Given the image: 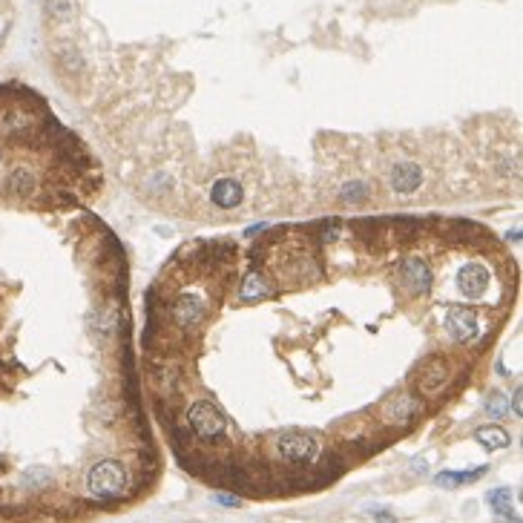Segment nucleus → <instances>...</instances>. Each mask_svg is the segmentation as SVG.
I'll use <instances>...</instances> for the list:
<instances>
[{
    "mask_svg": "<svg viewBox=\"0 0 523 523\" xmlns=\"http://www.w3.org/2000/svg\"><path fill=\"white\" fill-rule=\"evenodd\" d=\"M86 489L98 500H115L127 492V469L118 460H101L86 474Z\"/></svg>",
    "mask_w": 523,
    "mask_h": 523,
    "instance_id": "obj_1",
    "label": "nucleus"
},
{
    "mask_svg": "<svg viewBox=\"0 0 523 523\" xmlns=\"http://www.w3.org/2000/svg\"><path fill=\"white\" fill-rule=\"evenodd\" d=\"M187 423L196 431V437H201V440H219L222 434H225V428H228L225 414L216 409L210 400L193 403L190 411H187Z\"/></svg>",
    "mask_w": 523,
    "mask_h": 523,
    "instance_id": "obj_2",
    "label": "nucleus"
},
{
    "mask_svg": "<svg viewBox=\"0 0 523 523\" xmlns=\"http://www.w3.org/2000/svg\"><path fill=\"white\" fill-rule=\"evenodd\" d=\"M276 452L288 463H311L319 449H317V440L311 437V434H305V431H285L282 437L276 440Z\"/></svg>",
    "mask_w": 523,
    "mask_h": 523,
    "instance_id": "obj_3",
    "label": "nucleus"
},
{
    "mask_svg": "<svg viewBox=\"0 0 523 523\" xmlns=\"http://www.w3.org/2000/svg\"><path fill=\"white\" fill-rule=\"evenodd\" d=\"M170 314H172V322H176L179 331H196L207 317V305L196 293H182L176 302H172Z\"/></svg>",
    "mask_w": 523,
    "mask_h": 523,
    "instance_id": "obj_4",
    "label": "nucleus"
},
{
    "mask_svg": "<svg viewBox=\"0 0 523 523\" xmlns=\"http://www.w3.org/2000/svg\"><path fill=\"white\" fill-rule=\"evenodd\" d=\"M400 282H403V288H409L411 293L425 296V293L431 290L434 274H431V268H428L425 259L409 256V259H403V265H400Z\"/></svg>",
    "mask_w": 523,
    "mask_h": 523,
    "instance_id": "obj_5",
    "label": "nucleus"
},
{
    "mask_svg": "<svg viewBox=\"0 0 523 523\" xmlns=\"http://www.w3.org/2000/svg\"><path fill=\"white\" fill-rule=\"evenodd\" d=\"M446 331L457 339V342H469L477 336L481 325H477V314L466 305H452L446 311Z\"/></svg>",
    "mask_w": 523,
    "mask_h": 523,
    "instance_id": "obj_6",
    "label": "nucleus"
},
{
    "mask_svg": "<svg viewBox=\"0 0 523 523\" xmlns=\"http://www.w3.org/2000/svg\"><path fill=\"white\" fill-rule=\"evenodd\" d=\"M380 414H382V420L388 425H409L420 414V400L411 397V394H397V397L385 400V406H382Z\"/></svg>",
    "mask_w": 523,
    "mask_h": 523,
    "instance_id": "obj_7",
    "label": "nucleus"
},
{
    "mask_svg": "<svg viewBox=\"0 0 523 523\" xmlns=\"http://www.w3.org/2000/svg\"><path fill=\"white\" fill-rule=\"evenodd\" d=\"M457 288L466 299H481L489 288V271L483 265H477V262H469V265H463V271L457 276Z\"/></svg>",
    "mask_w": 523,
    "mask_h": 523,
    "instance_id": "obj_8",
    "label": "nucleus"
},
{
    "mask_svg": "<svg viewBox=\"0 0 523 523\" xmlns=\"http://www.w3.org/2000/svg\"><path fill=\"white\" fill-rule=\"evenodd\" d=\"M420 184H423V170H420V164H414V161H400V164L391 167V187H394L397 193L409 196V193H414Z\"/></svg>",
    "mask_w": 523,
    "mask_h": 523,
    "instance_id": "obj_9",
    "label": "nucleus"
},
{
    "mask_svg": "<svg viewBox=\"0 0 523 523\" xmlns=\"http://www.w3.org/2000/svg\"><path fill=\"white\" fill-rule=\"evenodd\" d=\"M210 199L216 207H222V210H233L242 204L245 199V190L236 179H216L213 187H210Z\"/></svg>",
    "mask_w": 523,
    "mask_h": 523,
    "instance_id": "obj_10",
    "label": "nucleus"
},
{
    "mask_svg": "<svg viewBox=\"0 0 523 523\" xmlns=\"http://www.w3.org/2000/svg\"><path fill=\"white\" fill-rule=\"evenodd\" d=\"M4 187L12 193V196H32L35 190H37V176H35V170L32 167H15L9 176H6V182H4Z\"/></svg>",
    "mask_w": 523,
    "mask_h": 523,
    "instance_id": "obj_11",
    "label": "nucleus"
},
{
    "mask_svg": "<svg viewBox=\"0 0 523 523\" xmlns=\"http://www.w3.org/2000/svg\"><path fill=\"white\" fill-rule=\"evenodd\" d=\"M446 363L440 360V357H431V360H425L423 363V368H420V388L425 391V394H434L443 382H446Z\"/></svg>",
    "mask_w": 523,
    "mask_h": 523,
    "instance_id": "obj_12",
    "label": "nucleus"
},
{
    "mask_svg": "<svg viewBox=\"0 0 523 523\" xmlns=\"http://www.w3.org/2000/svg\"><path fill=\"white\" fill-rule=\"evenodd\" d=\"M474 440L481 443L483 449H489V452L506 449V446L512 443L509 431H506V428H500V425H483V428H477V431H474Z\"/></svg>",
    "mask_w": 523,
    "mask_h": 523,
    "instance_id": "obj_13",
    "label": "nucleus"
},
{
    "mask_svg": "<svg viewBox=\"0 0 523 523\" xmlns=\"http://www.w3.org/2000/svg\"><path fill=\"white\" fill-rule=\"evenodd\" d=\"M489 466H481V469H471V471H440L437 477H434V483L443 486V489H457L460 483H471L477 481V477H483Z\"/></svg>",
    "mask_w": 523,
    "mask_h": 523,
    "instance_id": "obj_14",
    "label": "nucleus"
},
{
    "mask_svg": "<svg viewBox=\"0 0 523 523\" xmlns=\"http://www.w3.org/2000/svg\"><path fill=\"white\" fill-rule=\"evenodd\" d=\"M271 293V288H268V279L262 276L259 271H253V274H247L245 276V282H242V288H239V296H242V302H253V299H265Z\"/></svg>",
    "mask_w": 523,
    "mask_h": 523,
    "instance_id": "obj_15",
    "label": "nucleus"
},
{
    "mask_svg": "<svg viewBox=\"0 0 523 523\" xmlns=\"http://www.w3.org/2000/svg\"><path fill=\"white\" fill-rule=\"evenodd\" d=\"M486 503H489L500 517L517 523V515H512V489H492V492L486 495Z\"/></svg>",
    "mask_w": 523,
    "mask_h": 523,
    "instance_id": "obj_16",
    "label": "nucleus"
},
{
    "mask_svg": "<svg viewBox=\"0 0 523 523\" xmlns=\"http://www.w3.org/2000/svg\"><path fill=\"white\" fill-rule=\"evenodd\" d=\"M47 483H52V471H49V469L35 466V469L23 471V486H26V489H43Z\"/></svg>",
    "mask_w": 523,
    "mask_h": 523,
    "instance_id": "obj_17",
    "label": "nucleus"
},
{
    "mask_svg": "<svg viewBox=\"0 0 523 523\" xmlns=\"http://www.w3.org/2000/svg\"><path fill=\"white\" fill-rule=\"evenodd\" d=\"M339 196H342V201H348V204H360V201H365V199L371 196V190H368L365 182H351V184L342 187Z\"/></svg>",
    "mask_w": 523,
    "mask_h": 523,
    "instance_id": "obj_18",
    "label": "nucleus"
},
{
    "mask_svg": "<svg viewBox=\"0 0 523 523\" xmlns=\"http://www.w3.org/2000/svg\"><path fill=\"white\" fill-rule=\"evenodd\" d=\"M486 411H489V417H495V420H500V417L509 414V403H506V397L500 394V391H492V394L486 397Z\"/></svg>",
    "mask_w": 523,
    "mask_h": 523,
    "instance_id": "obj_19",
    "label": "nucleus"
},
{
    "mask_svg": "<svg viewBox=\"0 0 523 523\" xmlns=\"http://www.w3.org/2000/svg\"><path fill=\"white\" fill-rule=\"evenodd\" d=\"M374 520H377V523H397V517H394V515H391V512H385V509L374 512Z\"/></svg>",
    "mask_w": 523,
    "mask_h": 523,
    "instance_id": "obj_20",
    "label": "nucleus"
},
{
    "mask_svg": "<svg viewBox=\"0 0 523 523\" xmlns=\"http://www.w3.org/2000/svg\"><path fill=\"white\" fill-rule=\"evenodd\" d=\"M213 500L222 503V506H239V498H233V495H216Z\"/></svg>",
    "mask_w": 523,
    "mask_h": 523,
    "instance_id": "obj_21",
    "label": "nucleus"
},
{
    "mask_svg": "<svg viewBox=\"0 0 523 523\" xmlns=\"http://www.w3.org/2000/svg\"><path fill=\"white\" fill-rule=\"evenodd\" d=\"M512 406H515V414L520 417V388L515 391V400H512Z\"/></svg>",
    "mask_w": 523,
    "mask_h": 523,
    "instance_id": "obj_22",
    "label": "nucleus"
},
{
    "mask_svg": "<svg viewBox=\"0 0 523 523\" xmlns=\"http://www.w3.org/2000/svg\"><path fill=\"white\" fill-rule=\"evenodd\" d=\"M414 471H420V474H423V471H425V460H417V463H414Z\"/></svg>",
    "mask_w": 523,
    "mask_h": 523,
    "instance_id": "obj_23",
    "label": "nucleus"
}]
</instances>
